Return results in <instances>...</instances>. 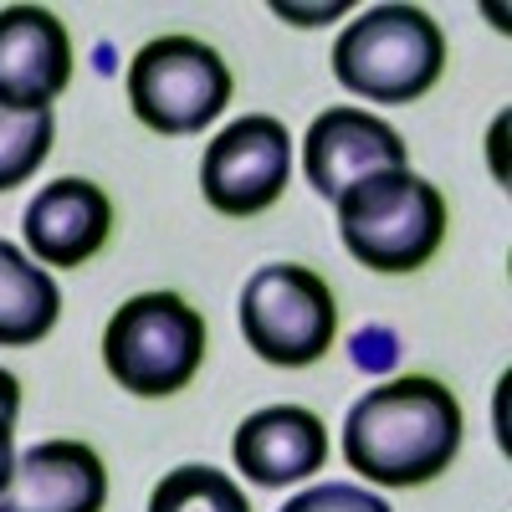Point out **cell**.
Listing matches in <instances>:
<instances>
[{
    "mask_svg": "<svg viewBox=\"0 0 512 512\" xmlns=\"http://www.w3.org/2000/svg\"><path fill=\"white\" fill-rule=\"evenodd\" d=\"M461 400L431 374L374 384L344 420V461L374 487H425L461 451Z\"/></svg>",
    "mask_w": 512,
    "mask_h": 512,
    "instance_id": "6da1fadb",
    "label": "cell"
},
{
    "mask_svg": "<svg viewBox=\"0 0 512 512\" xmlns=\"http://www.w3.org/2000/svg\"><path fill=\"white\" fill-rule=\"evenodd\" d=\"M338 236L369 272H420L446 241V195L415 169H384L333 200Z\"/></svg>",
    "mask_w": 512,
    "mask_h": 512,
    "instance_id": "7a4b0ae2",
    "label": "cell"
},
{
    "mask_svg": "<svg viewBox=\"0 0 512 512\" xmlns=\"http://www.w3.org/2000/svg\"><path fill=\"white\" fill-rule=\"evenodd\" d=\"M446 72V36L420 6H369L333 41V77L369 103H420Z\"/></svg>",
    "mask_w": 512,
    "mask_h": 512,
    "instance_id": "3957f363",
    "label": "cell"
},
{
    "mask_svg": "<svg viewBox=\"0 0 512 512\" xmlns=\"http://www.w3.org/2000/svg\"><path fill=\"white\" fill-rule=\"evenodd\" d=\"M210 333L200 308L180 292H139L103 328V364L118 390L139 400H169L200 374Z\"/></svg>",
    "mask_w": 512,
    "mask_h": 512,
    "instance_id": "277c9868",
    "label": "cell"
},
{
    "mask_svg": "<svg viewBox=\"0 0 512 512\" xmlns=\"http://www.w3.org/2000/svg\"><path fill=\"white\" fill-rule=\"evenodd\" d=\"M236 93L231 67L200 36H154L128 62V103L144 128L164 139H190L216 123Z\"/></svg>",
    "mask_w": 512,
    "mask_h": 512,
    "instance_id": "5b68a950",
    "label": "cell"
},
{
    "mask_svg": "<svg viewBox=\"0 0 512 512\" xmlns=\"http://www.w3.org/2000/svg\"><path fill=\"white\" fill-rule=\"evenodd\" d=\"M241 333L246 349L277 369L318 364L338 338V303L333 287L297 262H267L241 287Z\"/></svg>",
    "mask_w": 512,
    "mask_h": 512,
    "instance_id": "8992f818",
    "label": "cell"
},
{
    "mask_svg": "<svg viewBox=\"0 0 512 512\" xmlns=\"http://www.w3.org/2000/svg\"><path fill=\"white\" fill-rule=\"evenodd\" d=\"M287 180H292V134L272 113H246L205 144V159H200L205 205L231 221L272 210Z\"/></svg>",
    "mask_w": 512,
    "mask_h": 512,
    "instance_id": "52a82bcc",
    "label": "cell"
},
{
    "mask_svg": "<svg viewBox=\"0 0 512 512\" xmlns=\"http://www.w3.org/2000/svg\"><path fill=\"white\" fill-rule=\"evenodd\" d=\"M72 82V36L47 6L0 11V108L52 113Z\"/></svg>",
    "mask_w": 512,
    "mask_h": 512,
    "instance_id": "ba28073f",
    "label": "cell"
},
{
    "mask_svg": "<svg viewBox=\"0 0 512 512\" xmlns=\"http://www.w3.org/2000/svg\"><path fill=\"white\" fill-rule=\"evenodd\" d=\"M384 169H410L405 139L384 118L364 108H328L313 118L303 139V175L323 200H338L349 185L384 175Z\"/></svg>",
    "mask_w": 512,
    "mask_h": 512,
    "instance_id": "9c48e42d",
    "label": "cell"
},
{
    "mask_svg": "<svg viewBox=\"0 0 512 512\" xmlns=\"http://www.w3.org/2000/svg\"><path fill=\"white\" fill-rule=\"evenodd\" d=\"M21 231L36 267H88L113 236V200L93 180H52L26 205Z\"/></svg>",
    "mask_w": 512,
    "mask_h": 512,
    "instance_id": "30bf717a",
    "label": "cell"
},
{
    "mask_svg": "<svg viewBox=\"0 0 512 512\" xmlns=\"http://www.w3.org/2000/svg\"><path fill=\"white\" fill-rule=\"evenodd\" d=\"M108 466L88 441H41L16 456L0 512H103Z\"/></svg>",
    "mask_w": 512,
    "mask_h": 512,
    "instance_id": "8fae6325",
    "label": "cell"
},
{
    "mask_svg": "<svg viewBox=\"0 0 512 512\" xmlns=\"http://www.w3.org/2000/svg\"><path fill=\"white\" fill-rule=\"evenodd\" d=\"M231 456L256 487H292L328 466V425L308 405H267L236 425Z\"/></svg>",
    "mask_w": 512,
    "mask_h": 512,
    "instance_id": "7c38bea8",
    "label": "cell"
},
{
    "mask_svg": "<svg viewBox=\"0 0 512 512\" xmlns=\"http://www.w3.org/2000/svg\"><path fill=\"white\" fill-rule=\"evenodd\" d=\"M62 318V292L47 267H36L26 251L0 241V349L41 344Z\"/></svg>",
    "mask_w": 512,
    "mask_h": 512,
    "instance_id": "4fadbf2b",
    "label": "cell"
},
{
    "mask_svg": "<svg viewBox=\"0 0 512 512\" xmlns=\"http://www.w3.org/2000/svg\"><path fill=\"white\" fill-rule=\"evenodd\" d=\"M149 512H251L236 477L216 466H175L149 492Z\"/></svg>",
    "mask_w": 512,
    "mask_h": 512,
    "instance_id": "5bb4252c",
    "label": "cell"
},
{
    "mask_svg": "<svg viewBox=\"0 0 512 512\" xmlns=\"http://www.w3.org/2000/svg\"><path fill=\"white\" fill-rule=\"evenodd\" d=\"M57 123L52 113H6L0 108V195L26 185L52 154Z\"/></svg>",
    "mask_w": 512,
    "mask_h": 512,
    "instance_id": "9a60e30c",
    "label": "cell"
},
{
    "mask_svg": "<svg viewBox=\"0 0 512 512\" xmlns=\"http://www.w3.org/2000/svg\"><path fill=\"white\" fill-rule=\"evenodd\" d=\"M282 512H395L384 497H374L369 487H354V482H323V487H308L297 492Z\"/></svg>",
    "mask_w": 512,
    "mask_h": 512,
    "instance_id": "2e32d148",
    "label": "cell"
},
{
    "mask_svg": "<svg viewBox=\"0 0 512 512\" xmlns=\"http://www.w3.org/2000/svg\"><path fill=\"white\" fill-rule=\"evenodd\" d=\"M11 472H16V420L0 415V492L11 487Z\"/></svg>",
    "mask_w": 512,
    "mask_h": 512,
    "instance_id": "e0dca14e",
    "label": "cell"
},
{
    "mask_svg": "<svg viewBox=\"0 0 512 512\" xmlns=\"http://www.w3.org/2000/svg\"><path fill=\"white\" fill-rule=\"evenodd\" d=\"M0 415H21V379L11 369H0Z\"/></svg>",
    "mask_w": 512,
    "mask_h": 512,
    "instance_id": "ac0fdd59",
    "label": "cell"
}]
</instances>
